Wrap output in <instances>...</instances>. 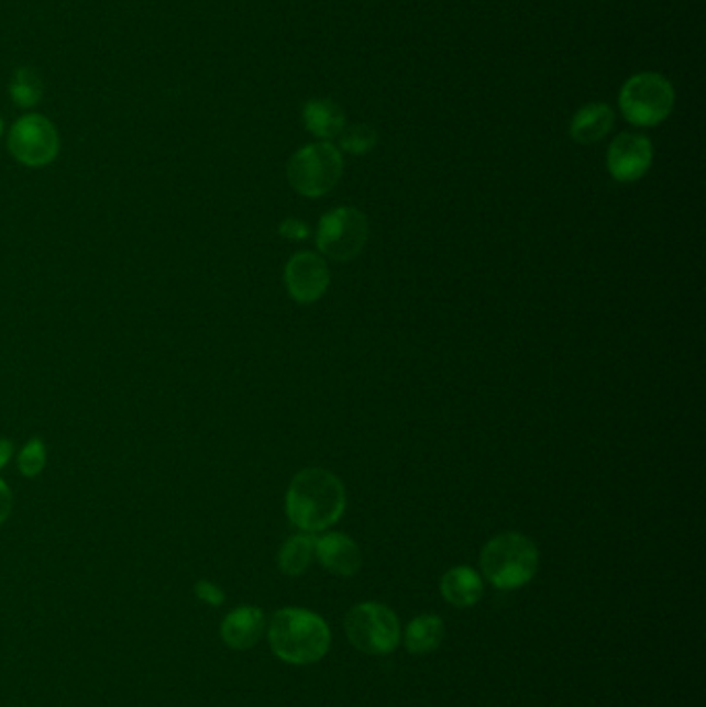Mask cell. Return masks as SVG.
Listing matches in <instances>:
<instances>
[{
  "mask_svg": "<svg viewBox=\"0 0 706 707\" xmlns=\"http://www.w3.org/2000/svg\"><path fill=\"white\" fill-rule=\"evenodd\" d=\"M346 509V488L342 480L323 467L299 472L286 490V516L293 526L307 534L332 528Z\"/></svg>",
  "mask_w": 706,
  "mask_h": 707,
  "instance_id": "cell-1",
  "label": "cell"
},
{
  "mask_svg": "<svg viewBox=\"0 0 706 707\" xmlns=\"http://www.w3.org/2000/svg\"><path fill=\"white\" fill-rule=\"evenodd\" d=\"M267 639L272 652L286 664L309 666L330 652L332 631L328 622L307 608H283L272 617Z\"/></svg>",
  "mask_w": 706,
  "mask_h": 707,
  "instance_id": "cell-2",
  "label": "cell"
},
{
  "mask_svg": "<svg viewBox=\"0 0 706 707\" xmlns=\"http://www.w3.org/2000/svg\"><path fill=\"white\" fill-rule=\"evenodd\" d=\"M481 571L497 589L527 586L539 571V549L525 534H497L481 551Z\"/></svg>",
  "mask_w": 706,
  "mask_h": 707,
  "instance_id": "cell-3",
  "label": "cell"
},
{
  "mask_svg": "<svg viewBox=\"0 0 706 707\" xmlns=\"http://www.w3.org/2000/svg\"><path fill=\"white\" fill-rule=\"evenodd\" d=\"M344 173V159L332 143H313L300 147L286 166L290 187L302 197L318 199L334 189Z\"/></svg>",
  "mask_w": 706,
  "mask_h": 707,
  "instance_id": "cell-4",
  "label": "cell"
},
{
  "mask_svg": "<svg viewBox=\"0 0 706 707\" xmlns=\"http://www.w3.org/2000/svg\"><path fill=\"white\" fill-rule=\"evenodd\" d=\"M675 104V91L659 73H638L619 91V110L635 126H657Z\"/></svg>",
  "mask_w": 706,
  "mask_h": 707,
  "instance_id": "cell-5",
  "label": "cell"
},
{
  "mask_svg": "<svg viewBox=\"0 0 706 707\" xmlns=\"http://www.w3.org/2000/svg\"><path fill=\"white\" fill-rule=\"evenodd\" d=\"M346 638L358 652L367 655L391 654L400 638V621L386 604H356L344 619Z\"/></svg>",
  "mask_w": 706,
  "mask_h": 707,
  "instance_id": "cell-6",
  "label": "cell"
},
{
  "mask_svg": "<svg viewBox=\"0 0 706 707\" xmlns=\"http://www.w3.org/2000/svg\"><path fill=\"white\" fill-rule=\"evenodd\" d=\"M369 239V222L363 211L338 208L328 211L318 225V248L328 259L353 261Z\"/></svg>",
  "mask_w": 706,
  "mask_h": 707,
  "instance_id": "cell-7",
  "label": "cell"
},
{
  "mask_svg": "<svg viewBox=\"0 0 706 707\" xmlns=\"http://www.w3.org/2000/svg\"><path fill=\"white\" fill-rule=\"evenodd\" d=\"M60 150V141L53 122L42 114L21 117L9 133V152L30 168L53 164Z\"/></svg>",
  "mask_w": 706,
  "mask_h": 707,
  "instance_id": "cell-8",
  "label": "cell"
},
{
  "mask_svg": "<svg viewBox=\"0 0 706 707\" xmlns=\"http://www.w3.org/2000/svg\"><path fill=\"white\" fill-rule=\"evenodd\" d=\"M284 284L293 300L313 305L330 288V267L318 253L300 251L286 263Z\"/></svg>",
  "mask_w": 706,
  "mask_h": 707,
  "instance_id": "cell-9",
  "label": "cell"
},
{
  "mask_svg": "<svg viewBox=\"0 0 706 707\" xmlns=\"http://www.w3.org/2000/svg\"><path fill=\"white\" fill-rule=\"evenodd\" d=\"M653 143L640 133H621L607 152V170L618 183H635L651 170Z\"/></svg>",
  "mask_w": 706,
  "mask_h": 707,
  "instance_id": "cell-10",
  "label": "cell"
},
{
  "mask_svg": "<svg viewBox=\"0 0 706 707\" xmlns=\"http://www.w3.org/2000/svg\"><path fill=\"white\" fill-rule=\"evenodd\" d=\"M316 559L328 573L353 577L363 565V554L351 535L330 532L316 538Z\"/></svg>",
  "mask_w": 706,
  "mask_h": 707,
  "instance_id": "cell-11",
  "label": "cell"
},
{
  "mask_svg": "<svg viewBox=\"0 0 706 707\" xmlns=\"http://www.w3.org/2000/svg\"><path fill=\"white\" fill-rule=\"evenodd\" d=\"M265 631V615L262 608L241 606L232 610L222 621V639L232 650H249L253 648Z\"/></svg>",
  "mask_w": 706,
  "mask_h": 707,
  "instance_id": "cell-12",
  "label": "cell"
},
{
  "mask_svg": "<svg viewBox=\"0 0 706 707\" xmlns=\"http://www.w3.org/2000/svg\"><path fill=\"white\" fill-rule=\"evenodd\" d=\"M440 589L445 603L456 608H471L483 598L485 586L477 571L460 565V567H452L443 575Z\"/></svg>",
  "mask_w": 706,
  "mask_h": 707,
  "instance_id": "cell-13",
  "label": "cell"
},
{
  "mask_svg": "<svg viewBox=\"0 0 706 707\" xmlns=\"http://www.w3.org/2000/svg\"><path fill=\"white\" fill-rule=\"evenodd\" d=\"M616 122L614 110L607 104H586L570 122V137L581 145H591L605 137Z\"/></svg>",
  "mask_w": 706,
  "mask_h": 707,
  "instance_id": "cell-14",
  "label": "cell"
},
{
  "mask_svg": "<svg viewBox=\"0 0 706 707\" xmlns=\"http://www.w3.org/2000/svg\"><path fill=\"white\" fill-rule=\"evenodd\" d=\"M302 124L319 139L340 137L346 126L344 110L332 100H309L302 106Z\"/></svg>",
  "mask_w": 706,
  "mask_h": 707,
  "instance_id": "cell-15",
  "label": "cell"
},
{
  "mask_svg": "<svg viewBox=\"0 0 706 707\" xmlns=\"http://www.w3.org/2000/svg\"><path fill=\"white\" fill-rule=\"evenodd\" d=\"M445 638V625L438 615H419L408 622L405 631V648L415 655L435 652Z\"/></svg>",
  "mask_w": 706,
  "mask_h": 707,
  "instance_id": "cell-16",
  "label": "cell"
},
{
  "mask_svg": "<svg viewBox=\"0 0 706 707\" xmlns=\"http://www.w3.org/2000/svg\"><path fill=\"white\" fill-rule=\"evenodd\" d=\"M313 556H316V535L302 532V534L293 535L284 542L280 554H278V565H280L284 575L299 577L309 570Z\"/></svg>",
  "mask_w": 706,
  "mask_h": 707,
  "instance_id": "cell-17",
  "label": "cell"
},
{
  "mask_svg": "<svg viewBox=\"0 0 706 707\" xmlns=\"http://www.w3.org/2000/svg\"><path fill=\"white\" fill-rule=\"evenodd\" d=\"M9 91H11L13 104L19 106V108H32V106H36L42 100L44 87H42V81H40L36 70L23 67V69L15 70V77L11 81Z\"/></svg>",
  "mask_w": 706,
  "mask_h": 707,
  "instance_id": "cell-18",
  "label": "cell"
},
{
  "mask_svg": "<svg viewBox=\"0 0 706 707\" xmlns=\"http://www.w3.org/2000/svg\"><path fill=\"white\" fill-rule=\"evenodd\" d=\"M377 145V133L369 124L344 126L340 133V147L353 156H365Z\"/></svg>",
  "mask_w": 706,
  "mask_h": 707,
  "instance_id": "cell-19",
  "label": "cell"
},
{
  "mask_svg": "<svg viewBox=\"0 0 706 707\" xmlns=\"http://www.w3.org/2000/svg\"><path fill=\"white\" fill-rule=\"evenodd\" d=\"M44 467H46V445L42 439L34 437L19 453V472L27 478H34L37 474H42Z\"/></svg>",
  "mask_w": 706,
  "mask_h": 707,
  "instance_id": "cell-20",
  "label": "cell"
},
{
  "mask_svg": "<svg viewBox=\"0 0 706 707\" xmlns=\"http://www.w3.org/2000/svg\"><path fill=\"white\" fill-rule=\"evenodd\" d=\"M280 234H283L286 241L299 242L305 241V239L311 234V230H309V225L305 224L299 218H288V220H284L283 224H280Z\"/></svg>",
  "mask_w": 706,
  "mask_h": 707,
  "instance_id": "cell-21",
  "label": "cell"
},
{
  "mask_svg": "<svg viewBox=\"0 0 706 707\" xmlns=\"http://www.w3.org/2000/svg\"><path fill=\"white\" fill-rule=\"evenodd\" d=\"M197 596L210 604H222V600H224V594L220 592V587L213 586L210 582H199L197 584Z\"/></svg>",
  "mask_w": 706,
  "mask_h": 707,
  "instance_id": "cell-22",
  "label": "cell"
},
{
  "mask_svg": "<svg viewBox=\"0 0 706 707\" xmlns=\"http://www.w3.org/2000/svg\"><path fill=\"white\" fill-rule=\"evenodd\" d=\"M13 509V495L7 483L0 478V523H4Z\"/></svg>",
  "mask_w": 706,
  "mask_h": 707,
  "instance_id": "cell-23",
  "label": "cell"
},
{
  "mask_svg": "<svg viewBox=\"0 0 706 707\" xmlns=\"http://www.w3.org/2000/svg\"><path fill=\"white\" fill-rule=\"evenodd\" d=\"M13 453H15L13 443H11L9 439H0V467H4L9 464V460L13 457Z\"/></svg>",
  "mask_w": 706,
  "mask_h": 707,
  "instance_id": "cell-24",
  "label": "cell"
},
{
  "mask_svg": "<svg viewBox=\"0 0 706 707\" xmlns=\"http://www.w3.org/2000/svg\"><path fill=\"white\" fill-rule=\"evenodd\" d=\"M0 133H2V121H0Z\"/></svg>",
  "mask_w": 706,
  "mask_h": 707,
  "instance_id": "cell-25",
  "label": "cell"
}]
</instances>
